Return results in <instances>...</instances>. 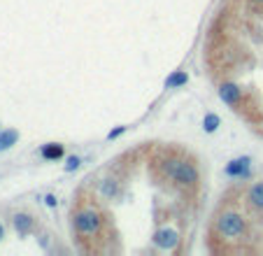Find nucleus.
<instances>
[{"instance_id": "nucleus-1", "label": "nucleus", "mask_w": 263, "mask_h": 256, "mask_svg": "<svg viewBox=\"0 0 263 256\" xmlns=\"http://www.w3.org/2000/svg\"><path fill=\"white\" fill-rule=\"evenodd\" d=\"M249 233H252L249 216L240 207L231 205V203L219 207V212L212 219L214 240H219L224 247H238L249 240Z\"/></svg>"}, {"instance_id": "nucleus-2", "label": "nucleus", "mask_w": 263, "mask_h": 256, "mask_svg": "<svg viewBox=\"0 0 263 256\" xmlns=\"http://www.w3.org/2000/svg\"><path fill=\"white\" fill-rule=\"evenodd\" d=\"M156 170L161 180L179 186V189H198L200 186V168L196 161L182 154H166L156 163Z\"/></svg>"}, {"instance_id": "nucleus-3", "label": "nucleus", "mask_w": 263, "mask_h": 256, "mask_svg": "<svg viewBox=\"0 0 263 256\" xmlns=\"http://www.w3.org/2000/svg\"><path fill=\"white\" fill-rule=\"evenodd\" d=\"M70 224H72V231L77 233V238L84 242H93V240H100L103 233H105L107 226V216L96 203L91 201H84L72 210L70 214Z\"/></svg>"}, {"instance_id": "nucleus-4", "label": "nucleus", "mask_w": 263, "mask_h": 256, "mask_svg": "<svg viewBox=\"0 0 263 256\" xmlns=\"http://www.w3.org/2000/svg\"><path fill=\"white\" fill-rule=\"evenodd\" d=\"M152 242L156 249L161 251H177L179 249V242H182V235H179L177 228L172 226H161L154 231L152 235Z\"/></svg>"}, {"instance_id": "nucleus-5", "label": "nucleus", "mask_w": 263, "mask_h": 256, "mask_svg": "<svg viewBox=\"0 0 263 256\" xmlns=\"http://www.w3.org/2000/svg\"><path fill=\"white\" fill-rule=\"evenodd\" d=\"M122 189H124L122 177L112 175V172L96 182V196L100 201H116V198L122 196Z\"/></svg>"}, {"instance_id": "nucleus-6", "label": "nucleus", "mask_w": 263, "mask_h": 256, "mask_svg": "<svg viewBox=\"0 0 263 256\" xmlns=\"http://www.w3.org/2000/svg\"><path fill=\"white\" fill-rule=\"evenodd\" d=\"M217 93L228 107H235V110H238L245 101V89L240 84H235V82H221Z\"/></svg>"}, {"instance_id": "nucleus-7", "label": "nucleus", "mask_w": 263, "mask_h": 256, "mask_svg": "<svg viewBox=\"0 0 263 256\" xmlns=\"http://www.w3.org/2000/svg\"><path fill=\"white\" fill-rule=\"evenodd\" d=\"M245 205L254 212V214L263 216V180H256L247 184L245 189Z\"/></svg>"}, {"instance_id": "nucleus-8", "label": "nucleus", "mask_w": 263, "mask_h": 256, "mask_svg": "<svg viewBox=\"0 0 263 256\" xmlns=\"http://www.w3.org/2000/svg\"><path fill=\"white\" fill-rule=\"evenodd\" d=\"M249 170H252V159H249V156H238V159L228 161L226 168H224L226 177H233V180H245V177H249Z\"/></svg>"}, {"instance_id": "nucleus-9", "label": "nucleus", "mask_w": 263, "mask_h": 256, "mask_svg": "<svg viewBox=\"0 0 263 256\" xmlns=\"http://www.w3.org/2000/svg\"><path fill=\"white\" fill-rule=\"evenodd\" d=\"M12 226H14V231L19 233L21 238L31 235V233L35 231V216H33L31 212H16V214L12 216Z\"/></svg>"}, {"instance_id": "nucleus-10", "label": "nucleus", "mask_w": 263, "mask_h": 256, "mask_svg": "<svg viewBox=\"0 0 263 256\" xmlns=\"http://www.w3.org/2000/svg\"><path fill=\"white\" fill-rule=\"evenodd\" d=\"M63 154H66V147L61 142H47L40 147V156L45 161H58V159H63Z\"/></svg>"}, {"instance_id": "nucleus-11", "label": "nucleus", "mask_w": 263, "mask_h": 256, "mask_svg": "<svg viewBox=\"0 0 263 256\" xmlns=\"http://www.w3.org/2000/svg\"><path fill=\"white\" fill-rule=\"evenodd\" d=\"M19 142V131L14 128H5V131H0V151H7Z\"/></svg>"}, {"instance_id": "nucleus-12", "label": "nucleus", "mask_w": 263, "mask_h": 256, "mask_svg": "<svg viewBox=\"0 0 263 256\" xmlns=\"http://www.w3.org/2000/svg\"><path fill=\"white\" fill-rule=\"evenodd\" d=\"M189 82V72L187 70H175L170 77L166 80V89H179Z\"/></svg>"}, {"instance_id": "nucleus-13", "label": "nucleus", "mask_w": 263, "mask_h": 256, "mask_svg": "<svg viewBox=\"0 0 263 256\" xmlns=\"http://www.w3.org/2000/svg\"><path fill=\"white\" fill-rule=\"evenodd\" d=\"M219 126H221V119H219V114H214V112H208V114L203 116V131H205V133H217Z\"/></svg>"}, {"instance_id": "nucleus-14", "label": "nucleus", "mask_w": 263, "mask_h": 256, "mask_svg": "<svg viewBox=\"0 0 263 256\" xmlns=\"http://www.w3.org/2000/svg\"><path fill=\"white\" fill-rule=\"evenodd\" d=\"M79 166H82V159H79V156H70V159L66 161V172H75Z\"/></svg>"}, {"instance_id": "nucleus-15", "label": "nucleus", "mask_w": 263, "mask_h": 256, "mask_svg": "<svg viewBox=\"0 0 263 256\" xmlns=\"http://www.w3.org/2000/svg\"><path fill=\"white\" fill-rule=\"evenodd\" d=\"M126 128H128V126H116L114 131L107 133V140H116L119 135H124V133H126Z\"/></svg>"}, {"instance_id": "nucleus-16", "label": "nucleus", "mask_w": 263, "mask_h": 256, "mask_svg": "<svg viewBox=\"0 0 263 256\" xmlns=\"http://www.w3.org/2000/svg\"><path fill=\"white\" fill-rule=\"evenodd\" d=\"M45 203H47V207H56V205H58V198H56L54 193H47Z\"/></svg>"}, {"instance_id": "nucleus-17", "label": "nucleus", "mask_w": 263, "mask_h": 256, "mask_svg": "<svg viewBox=\"0 0 263 256\" xmlns=\"http://www.w3.org/2000/svg\"><path fill=\"white\" fill-rule=\"evenodd\" d=\"M40 245L45 247V249L49 247V235H47V233H45V235H40Z\"/></svg>"}, {"instance_id": "nucleus-18", "label": "nucleus", "mask_w": 263, "mask_h": 256, "mask_svg": "<svg viewBox=\"0 0 263 256\" xmlns=\"http://www.w3.org/2000/svg\"><path fill=\"white\" fill-rule=\"evenodd\" d=\"M252 5H256V7H263V0H249Z\"/></svg>"}, {"instance_id": "nucleus-19", "label": "nucleus", "mask_w": 263, "mask_h": 256, "mask_svg": "<svg viewBox=\"0 0 263 256\" xmlns=\"http://www.w3.org/2000/svg\"><path fill=\"white\" fill-rule=\"evenodd\" d=\"M3 238H5V226L0 224V240H3Z\"/></svg>"}, {"instance_id": "nucleus-20", "label": "nucleus", "mask_w": 263, "mask_h": 256, "mask_svg": "<svg viewBox=\"0 0 263 256\" xmlns=\"http://www.w3.org/2000/svg\"><path fill=\"white\" fill-rule=\"evenodd\" d=\"M258 128H261V133H263V116H261V121H258Z\"/></svg>"}]
</instances>
